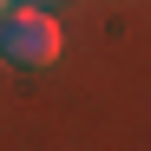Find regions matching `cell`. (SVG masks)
Masks as SVG:
<instances>
[{"label":"cell","mask_w":151,"mask_h":151,"mask_svg":"<svg viewBox=\"0 0 151 151\" xmlns=\"http://www.w3.org/2000/svg\"><path fill=\"white\" fill-rule=\"evenodd\" d=\"M59 53H66V33H59L53 7H7L0 13V59L7 66L46 72V66H59Z\"/></svg>","instance_id":"1"},{"label":"cell","mask_w":151,"mask_h":151,"mask_svg":"<svg viewBox=\"0 0 151 151\" xmlns=\"http://www.w3.org/2000/svg\"><path fill=\"white\" fill-rule=\"evenodd\" d=\"M20 7H59V0H20Z\"/></svg>","instance_id":"2"},{"label":"cell","mask_w":151,"mask_h":151,"mask_svg":"<svg viewBox=\"0 0 151 151\" xmlns=\"http://www.w3.org/2000/svg\"><path fill=\"white\" fill-rule=\"evenodd\" d=\"M7 7H20V0H0V13H7Z\"/></svg>","instance_id":"3"}]
</instances>
